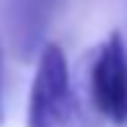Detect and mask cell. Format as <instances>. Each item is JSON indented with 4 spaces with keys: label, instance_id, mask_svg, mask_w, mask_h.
<instances>
[{
    "label": "cell",
    "instance_id": "6da1fadb",
    "mask_svg": "<svg viewBox=\"0 0 127 127\" xmlns=\"http://www.w3.org/2000/svg\"><path fill=\"white\" fill-rule=\"evenodd\" d=\"M28 127H80V108L69 83L66 55L55 41H47L39 53L28 97Z\"/></svg>",
    "mask_w": 127,
    "mask_h": 127
},
{
    "label": "cell",
    "instance_id": "7a4b0ae2",
    "mask_svg": "<svg viewBox=\"0 0 127 127\" xmlns=\"http://www.w3.org/2000/svg\"><path fill=\"white\" fill-rule=\"evenodd\" d=\"M89 94L97 113L113 127H127V47L119 31L105 39L91 58Z\"/></svg>",
    "mask_w": 127,
    "mask_h": 127
},
{
    "label": "cell",
    "instance_id": "3957f363",
    "mask_svg": "<svg viewBox=\"0 0 127 127\" xmlns=\"http://www.w3.org/2000/svg\"><path fill=\"white\" fill-rule=\"evenodd\" d=\"M53 6L55 0H17V41L22 47V55L33 53L41 41Z\"/></svg>",
    "mask_w": 127,
    "mask_h": 127
},
{
    "label": "cell",
    "instance_id": "277c9868",
    "mask_svg": "<svg viewBox=\"0 0 127 127\" xmlns=\"http://www.w3.org/2000/svg\"><path fill=\"white\" fill-rule=\"evenodd\" d=\"M0 124H3V111H0Z\"/></svg>",
    "mask_w": 127,
    "mask_h": 127
}]
</instances>
